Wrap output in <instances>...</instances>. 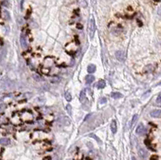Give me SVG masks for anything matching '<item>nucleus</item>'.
Returning a JSON list of instances; mask_svg holds the SVG:
<instances>
[{
    "label": "nucleus",
    "mask_w": 161,
    "mask_h": 160,
    "mask_svg": "<svg viewBox=\"0 0 161 160\" xmlns=\"http://www.w3.org/2000/svg\"><path fill=\"white\" fill-rule=\"evenodd\" d=\"M96 30V26H95V23H94L93 19H90L89 22V28H88V31H89V37L90 38H93L94 36V32H95Z\"/></svg>",
    "instance_id": "obj_1"
},
{
    "label": "nucleus",
    "mask_w": 161,
    "mask_h": 160,
    "mask_svg": "<svg viewBox=\"0 0 161 160\" xmlns=\"http://www.w3.org/2000/svg\"><path fill=\"white\" fill-rule=\"evenodd\" d=\"M147 132V130L146 128H145V126H143L142 123H140L139 125L138 126H137L136 130H135V133H136L137 134H139V135H143V134H145Z\"/></svg>",
    "instance_id": "obj_2"
},
{
    "label": "nucleus",
    "mask_w": 161,
    "mask_h": 160,
    "mask_svg": "<svg viewBox=\"0 0 161 160\" xmlns=\"http://www.w3.org/2000/svg\"><path fill=\"white\" fill-rule=\"evenodd\" d=\"M115 56H116L117 60L120 62H124L126 59V56H125V52L123 51H118L115 53Z\"/></svg>",
    "instance_id": "obj_3"
},
{
    "label": "nucleus",
    "mask_w": 161,
    "mask_h": 160,
    "mask_svg": "<svg viewBox=\"0 0 161 160\" xmlns=\"http://www.w3.org/2000/svg\"><path fill=\"white\" fill-rule=\"evenodd\" d=\"M19 41H20V44L21 46L23 47V48H27V38L25 36L24 34H21L20 35V38H19Z\"/></svg>",
    "instance_id": "obj_4"
},
{
    "label": "nucleus",
    "mask_w": 161,
    "mask_h": 160,
    "mask_svg": "<svg viewBox=\"0 0 161 160\" xmlns=\"http://www.w3.org/2000/svg\"><path fill=\"white\" fill-rule=\"evenodd\" d=\"M139 155L140 156L142 159H146L148 155V153L145 149H143V148H140V149L139 150Z\"/></svg>",
    "instance_id": "obj_5"
},
{
    "label": "nucleus",
    "mask_w": 161,
    "mask_h": 160,
    "mask_svg": "<svg viewBox=\"0 0 161 160\" xmlns=\"http://www.w3.org/2000/svg\"><path fill=\"white\" fill-rule=\"evenodd\" d=\"M11 143V140L7 138H0V144L3 146H8Z\"/></svg>",
    "instance_id": "obj_6"
},
{
    "label": "nucleus",
    "mask_w": 161,
    "mask_h": 160,
    "mask_svg": "<svg viewBox=\"0 0 161 160\" xmlns=\"http://www.w3.org/2000/svg\"><path fill=\"white\" fill-rule=\"evenodd\" d=\"M110 130L113 134H115V133L117 132V130H118V127H117V123L116 122H115L114 120L112 121L111 123H110Z\"/></svg>",
    "instance_id": "obj_7"
},
{
    "label": "nucleus",
    "mask_w": 161,
    "mask_h": 160,
    "mask_svg": "<svg viewBox=\"0 0 161 160\" xmlns=\"http://www.w3.org/2000/svg\"><path fill=\"white\" fill-rule=\"evenodd\" d=\"M160 110H156L151 112V116L152 118H160Z\"/></svg>",
    "instance_id": "obj_8"
},
{
    "label": "nucleus",
    "mask_w": 161,
    "mask_h": 160,
    "mask_svg": "<svg viewBox=\"0 0 161 160\" xmlns=\"http://www.w3.org/2000/svg\"><path fill=\"white\" fill-rule=\"evenodd\" d=\"M93 81H94V77L93 75H91V74L85 77V82H86V84H88V85L91 84Z\"/></svg>",
    "instance_id": "obj_9"
},
{
    "label": "nucleus",
    "mask_w": 161,
    "mask_h": 160,
    "mask_svg": "<svg viewBox=\"0 0 161 160\" xmlns=\"http://www.w3.org/2000/svg\"><path fill=\"white\" fill-rule=\"evenodd\" d=\"M87 71H88V73H93L94 72L96 71V66L94 65V64H89V65L88 66V68H87Z\"/></svg>",
    "instance_id": "obj_10"
},
{
    "label": "nucleus",
    "mask_w": 161,
    "mask_h": 160,
    "mask_svg": "<svg viewBox=\"0 0 161 160\" xmlns=\"http://www.w3.org/2000/svg\"><path fill=\"white\" fill-rule=\"evenodd\" d=\"M106 87V82L103 81V80H101V81H99L97 83V88L99 89H104V88Z\"/></svg>",
    "instance_id": "obj_11"
},
{
    "label": "nucleus",
    "mask_w": 161,
    "mask_h": 160,
    "mask_svg": "<svg viewBox=\"0 0 161 160\" xmlns=\"http://www.w3.org/2000/svg\"><path fill=\"white\" fill-rule=\"evenodd\" d=\"M111 97L114 99H119L123 97V94L121 93H119V92H115V93H111Z\"/></svg>",
    "instance_id": "obj_12"
},
{
    "label": "nucleus",
    "mask_w": 161,
    "mask_h": 160,
    "mask_svg": "<svg viewBox=\"0 0 161 160\" xmlns=\"http://www.w3.org/2000/svg\"><path fill=\"white\" fill-rule=\"evenodd\" d=\"M64 97H65V100L68 101V102L72 101V95L68 91H66L65 93H64Z\"/></svg>",
    "instance_id": "obj_13"
},
{
    "label": "nucleus",
    "mask_w": 161,
    "mask_h": 160,
    "mask_svg": "<svg viewBox=\"0 0 161 160\" xmlns=\"http://www.w3.org/2000/svg\"><path fill=\"white\" fill-rule=\"evenodd\" d=\"M32 77H33V79H34L35 81H44V80H43V78L41 77L40 75H38V74H36V73L33 74Z\"/></svg>",
    "instance_id": "obj_14"
},
{
    "label": "nucleus",
    "mask_w": 161,
    "mask_h": 160,
    "mask_svg": "<svg viewBox=\"0 0 161 160\" xmlns=\"http://www.w3.org/2000/svg\"><path fill=\"white\" fill-rule=\"evenodd\" d=\"M85 90L83 89V90L80 91V101L82 102V101L85 100Z\"/></svg>",
    "instance_id": "obj_15"
},
{
    "label": "nucleus",
    "mask_w": 161,
    "mask_h": 160,
    "mask_svg": "<svg viewBox=\"0 0 161 160\" xmlns=\"http://www.w3.org/2000/svg\"><path fill=\"white\" fill-rule=\"evenodd\" d=\"M89 136L90 138H94V139H95V140H96V141H97V142H98L99 143H102V141H101V140L99 139V138H98V137H97V136H96V135H95V134H90Z\"/></svg>",
    "instance_id": "obj_16"
},
{
    "label": "nucleus",
    "mask_w": 161,
    "mask_h": 160,
    "mask_svg": "<svg viewBox=\"0 0 161 160\" xmlns=\"http://www.w3.org/2000/svg\"><path fill=\"white\" fill-rule=\"evenodd\" d=\"M137 119H138V115H137V114H135L134 116H133L132 121H131V126H134V124L135 123V122L137 121Z\"/></svg>",
    "instance_id": "obj_17"
},
{
    "label": "nucleus",
    "mask_w": 161,
    "mask_h": 160,
    "mask_svg": "<svg viewBox=\"0 0 161 160\" xmlns=\"http://www.w3.org/2000/svg\"><path fill=\"white\" fill-rule=\"evenodd\" d=\"M66 110H67V112H68V114L69 115L72 114V106L69 104H68L67 105H66Z\"/></svg>",
    "instance_id": "obj_18"
},
{
    "label": "nucleus",
    "mask_w": 161,
    "mask_h": 160,
    "mask_svg": "<svg viewBox=\"0 0 161 160\" xmlns=\"http://www.w3.org/2000/svg\"><path fill=\"white\" fill-rule=\"evenodd\" d=\"M6 107H7V106H6L5 104H3V103H1V104H0V113L3 112V111L5 110Z\"/></svg>",
    "instance_id": "obj_19"
},
{
    "label": "nucleus",
    "mask_w": 161,
    "mask_h": 160,
    "mask_svg": "<svg viewBox=\"0 0 161 160\" xmlns=\"http://www.w3.org/2000/svg\"><path fill=\"white\" fill-rule=\"evenodd\" d=\"M106 101H107L106 98V97H102V98L100 100V104H105V103H106Z\"/></svg>",
    "instance_id": "obj_20"
},
{
    "label": "nucleus",
    "mask_w": 161,
    "mask_h": 160,
    "mask_svg": "<svg viewBox=\"0 0 161 160\" xmlns=\"http://www.w3.org/2000/svg\"><path fill=\"white\" fill-rule=\"evenodd\" d=\"M160 99H161V97H160V94H159V96L157 97V99H156V103H157V104H158V105H160V104H161Z\"/></svg>",
    "instance_id": "obj_21"
},
{
    "label": "nucleus",
    "mask_w": 161,
    "mask_h": 160,
    "mask_svg": "<svg viewBox=\"0 0 161 160\" xmlns=\"http://www.w3.org/2000/svg\"><path fill=\"white\" fill-rule=\"evenodd\" d=\"M76 28H77V29H80V30H81V29L83 28V26H82L80 23H77V24H76Z\"/></svg>",
    "instance_id": "obj_22"
},
{
    "label": "nucleus",
    "mask_w": 161,
    "mask_h": 160,
    "mask_svg": "<svg viewBox=\"0 0 161 160\" xmlns=\"http://www.w3.org/2000/svg\"><path fill=\"white\" fill-rule=\"evenodd\" d=\"M157 159H158V157L156 155H153L152 157L151 158V160H157Z\"/></svg>",
    "instance_id": "obj_23"
},
{
    "label": "nucleus",
    "mask_w": 161,
    "mask_h": 160,
    "mask_svg": "<svg viewBox=\"0 0 161 160\" xmlns=\"http://www.w3.org/2000/svg\"><path fill=\"white\" fill-rule=\"evenodd\" d=\"M137 23H138V24H139V27H142L143 26V23H141L140 20H139V19H138V20H137Z\"/></svg>",
    "instance_id": "obj_24"
},
{
    "label": "nucleus",
    "mask_w": 161,
    "mask_h": 160,
    "mask_svg": "<svg viewBox=\"0 0 161 160\" xmlns=\"http://www.w3.org/2000/svg\"><path fill=\"white\" fill-rule=\"evenodd\" d=\"M127 10H128V11H132V7H127Z\"/></svg>",
    "instance_id": "obj_25"
},
{
    "label": "nucleus",
    "mask_w": 161,
    "mask_h": 160,
    "mask_svg": "<svg viewBox=\"0 0 161 160\" xmlns=\"http://www.w3.org/2000/svg\"><path fill=\"white\" fill-rule=\"evenodd\" d=\"M131 160H138V159H137L136 158H135V157H134V156H133V157L131 158Z\"/></svg>",
    "instance_id": "obj_26"
}]
</instances>
